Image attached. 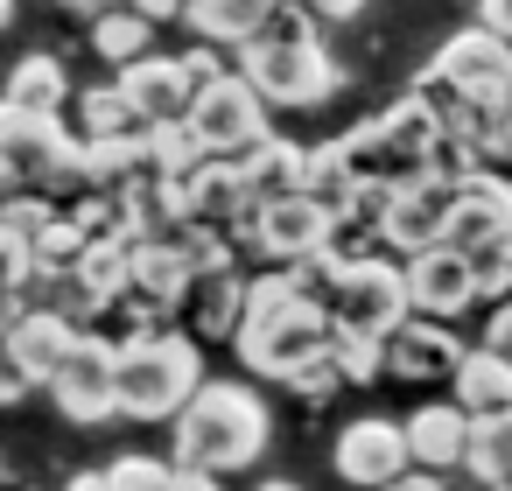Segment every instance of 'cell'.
<instances>
[{
  "mask_svg": "<svg viewBox=\"0 0 512 491\" xmlns=\"http://www.w3.org/2000/svg\"><path fill=\"white\" fill-rule=\"evenodd\" d=\"M330 344V309L288 281V267L246 281V316H239V351L260 379H288L302 358Z\"/></svg>",
  "mask_w": 512,
  "mask_h": 491,
  "instance_id": "6da1fadb",
  "label": "cell"
},
{
  "mask_svg": "<svg viewBox=\"0 0 512 491\" xmlns=\"http://www.w3.org/2000/svg\"><path fill=\"white\" fill-rule=\"evenodd\" d=\"M169 421H176V463L211 470V477L246 470L267 449V407L253 386H232V379H204Z\"/></svg>",
  "mask_w": 512,
  "mask_h": 491,
  "instance_id": "7a4b0ae2",
  "label": "cell"
},
{
  "mask_svg": "<svg viewBox=\"0 0 512 491\" xmlns=\"http://www.w3.org/2000/svg\"><path fill=\"white\" fill-rule=\"evenodd\" d=\"M197 386H204V358H197L190 337L148 330V337L120 344V358H113V407L134 414V421H162V414H176Z\"/></svg>",
  "mask_w": 512,
  "mask_h": 491,
  "instance_id": "3957f363",
  "label": "cell"
},
{
  "mask_svg": "<svg viewBox=\"0 0 512 491\" xmlns=\"http://www.w3.org/2000/svg\"><path fill=\"white\" fill-rule=\"evenodd\" d=\"M239 71L267 106H323L337 92V64L323 57L316 29H253L239 43Z\"/></svg>",
  "mask_w": 512,
  "mask_h": 491,
  "instance_id": "277c9868",
  "label": "cell"
},
{
  "mask_svg": "<svg viewBox=\"0 0 512 491\" xmlns=\"http://www.w3.org/2000/svg\"><path fill=\"white\" fill-rule=\"evenodd\" d=\"M0 169L15 183H36V190H92V169H85V134L71 141L57 113H29V106H8L0 99Z\"/></svg>",
  "mask_w": 512,
  "mask_h": 491,
  "instance_id": "5b68a950",
  "label": "cell"
},
{
  "mask_svg": "<svg viewBox=\"0 0 512 491\" xmlns=\"http://www.w3.org/2000/svg\"><path fill=\"white\" fill-rule=\"evenodd\" d=\"M330 330H344V337H386L400 316H414V302H407V267H393V260H372V253H351L344 267H337V288H330Z\"/></svg>",
  "mask_w": 512,
  "mask_h": 491,
  "instance_id": "8992f818",
  "label": "cell"
},
{
  "mask_svg": "<svg viewBox=\"0 0 512 491\" xmlns=\"http://www.w3.org/2000/svg\"><path fill=\"white\" fill-rule=\"evenodd\" d=\"M183 120L197 127V141H204L211 162H239L246 148L267 141V99L246 85V71H225V78L197 85V99H190Z\"/></svg>",
  "mask_w": 512,
  "mask_h": 491,
  "instance_id": "52a82bcc",
  "label": "cell"
},
{
  "mask_svg": "<svg viewBox=\"0 0 512 491\" xmlns=\"http://www.w3.org/2000/svg\"><path fill=\"white\" fill-rule=\"evenodd\" d=\"M428 78H442L456 99H470V106H505V92H512V43L498 36V29H456L442 50H435V64H428Z\"/></svg>",
  "mask_w": 512,
  "mask_h": 491,
  "instance_id": "ba28073f",
  "label": "cell"
},
{
  "mask_svg": "<svg viewBox=\"0 0 512 491\" xmlns=\"http://www.w3.org/2000/svg\"><path fill=\"white\" fill-rule=\"evenodd\" d=\"M113 358H120L113 337L78 330V344H71L64 365L50 372V393H57V407H64L71 421H106V414H120V407H113Z\"/></svg>",
  "mask_w": 512,
  "mask_h": 491,
  "instance_id": "9c48e42d",
  "label": "cell"
},
{
  "mask_svg": "<svg viewBox=\"0 0 512 491\" xmlns=\"http://www.w3.org/2000/svg\"><path fill=\"white\" fill-rule=\"evenodd\" d=\"M449 190H456V183H442L435 169L400 176L393 197H386V211H379V239H386L393 253H421V246H435V239L449 232Z\"/></svg>",
  "mask_w": 512,
  "mask_h": 491,
  "instance_id": "30bf717a",
  "label": "cell"
},
{
  "mask_svg": "<svg viewBox=\"0 0 512 491\" xmlns=\"http://www.w3.org/2000/svg\"><path fill=\"white\" fill-rule=\"evenodd\" d=\"M407 302H414V316H442V323H456L470 302H484L477 274H470V253L449 246V239L407 253Z\"/></svg>",
  "mask_w": 512,
  "mask_h": 491,
  "instance_id": "8fae6325",
  "label": "cell"
},
{
  "mask_svg": "<svg viewBox=\"0 0 512 491\" xmlns=\"http://www.w3.org/2000/svg\"><path fill=\"white\" fill-rule=\"evenodd\" d=\"M330 225H337V211H330L323 197H309V190H288V197H267V204H260L253 246H260L274 267H288V260H302V253L330 246Z\"/></svg>",
  "mask_w": 512,
  "mask_h": 491,
  "instance_id": "7c38bea8",
  "label": "cell"
},
{
  "mask_svg": "<svg viewBox=\"0 0 512 491\" xmlns=\"http://www.w3.org/2000/svg\"><path fill=\"white\" fill-rule=\"evenodd\" d=\"M379 358H386V372H400V379H442V372H456L463 337H456V323H442V316H400V323L379 337Z\"/></svg>",
  "mask_w": 512,
  "mask_h": 491,
  "instance_id": "4fadbf2b",
  "label": "cell"
},
{
  "mask_svg": "<svg viewBox=\"0 0 512 491\" xmlns=\"http://www.w3.org/2000/svg\"><path fill=\"white\" fill-rule=\"evenodd\" d=\"M407 470V428L386 421V414H365L337 435V477L358 484V491H379L386 477Z\"/></svg>",
  "mask_w": 512,
  "mask_h": 491,
  "instance_id": "5bb4252c",
  "label": "cell"
},
{
  "mask_svg": "<svg viewBox=\"0 0 512 491\" xmlns=\"http://www.w3.org/2000/svg\"><path fill=\"white\" fill-rule=\"evenodd\" d=\"M512 232V183L505 176H491V169H477V176H463L456 190H449V246H491V239H505Z\"/></svg>",
  "mask_w": 512,
  "mask_h": 491,
  "instance_id": "9a60e30c",
  "label": "cell"
},
{
  "mask_svg": "<svg viewBox=\"0 0 512 491\" xmlns=\"http://www.w3.org/2000/svg\"><path fill=\"white\" fill-rule=\"evenodd\" d=\"M8 358L36 379V386H50V372L64 365V351L78 344V323L71 316H57V309H43V302H22L15 316H8Z\"/></svg>",
  "mask_w": 512,
  "mask_h": 491,
  "instance_id": "2e32d148",
  "label": "cell"
},
{
  "mask_svg": "<svg viewBox=\"0 0 512 491\" xmlns=\"http://www.w3.org/2000/svg\"><path fill=\"white\" fill-rule=\"evenodd\" d=\"M120 92L134 99V113L155 127V120H183L190 113V99H197V85H190V71H183V57H134V64H120Z\"/></svg>",
  "mask_w": 512,
  "mask_h": 491,
  "instance_id": "e0dca14e",
  "label": "cell"
},
{
  "mask_svg": "<svg viewBox=\"0 0 512 491\" xmlns=\"http://www.w3.org/2000/svg\"><path fill=\"white\" fill-rule=\"evenodd\" d=\"M127 295H141L155 309H169V302L190 295V253H183L176 232H141L134 239V281H127Z\"/></svg>",
  "mask_w": 512,
  "mask_h": 491,
  "instance_id": "ac0fdd59",
  "label": "cell"
},
{
  "mask_svg": "<svg viewBox=\"0 0 512 491\" xmlns=\"http://www.w3.org/2000/svg\"><path fill=\"white\" fill-rule=\"evenodd\" d=\"M400 428H407V463H421V470H456V463H463L470 414H463L456 400H428V407H414Z\"/></svg>",
  "mask_w": 512,
  "mask_h": 491,
  "instance_id": "d6986e66",
  "label": "cell"
},
{
  "mask_svg": "<svg viewBox=\"0 0 512 491\" xmlns=\"http://www.w3.org/2000/svg\"><path fill=\"white\" fill-rule=\"evenodd\" d=\"M456 407L463 414H512V365L491 351V344H463V358H456Z\"/></svg>",
  "mask_w": 512,
  "mask_h": 491,
  "instance_id": "ffe728a7",
  "label": "cell"
},
{
  "mask_svg": "<svg viewBox=\"0 0 512 491\" xmlns=\"http://www.w3.org/2000/svg\"><path fill=\"white\" fill-rule=\"evenodd\" d=\"M190 316H197V337H239V316H246V281L232 267H211V274H190Z\"/></svg>",
  "mask_w": 512,
  "mask_h": 491,
  "instance_id": "44dd1931",
  "label": "cell"
},
{
  "mask_svg": "<svg viewBox=\"0 0 512 491\" xmlns=\"http://www.w3.org/2000/svg\"><path fill=\"white\" fill-rule=\"evenodd\" d=\"M302 155L309 148H295V141H260V148H246L239 155V183H246V197L253 204H267V197H288V190H302Z\"/></svg>",
  "mask_w": 512,
  "mask_h": 491,
  "instance_id": "7402d4cb",
  "label": "cell"
},
{
  "mask_svg": "<svg viewBox=\"0 0 512 491\" xmlns=\"http://www.w3.org/2000/svg\"><path fill=\"white\" fill-rule=\"evenodd\" d=\"M274 8H281V0H183L190 29H197L204 43H225V50H239Z\"/></svg>",
  "mask_w": 512,
  "mask_h": 491,
  "instance_id": "603a6c76",
  "label": "cell"
},
{
  "mask_svg": "<svg viewBox=\"0 0 512 491\" xmlns=\"http://www.w3.org/2000/svg\"><path fill=\"white\" fill-rule=\"evenodd\" d=\"M92 50H99L106 64H134V57L155 50V22L134 15L127 0H120V8H92Z\"/></svg>",
  "mask_w": 512,
  "mask_h": 491,
  "instance_id": "cb8c5ba5",
  "label": "cell"
},
{
  "mask_svg": "<svg viewBox=\"0 0 512 491\" xmlns=\"http://www.w3.org/2000/svg\"><path fill=\"white\" fill-rule=\"evenodd\" d=\"M8 106H29V113H64V99H71V71L57 64V57H22L15 71H8V92H0Z\"/></svg>",
  "mask_w": 512,
  "mask_h": 491,
  "instance_id": "d4e9b609",
  "label": "cell"
},
{
  "mask_svg": "<svg viewBox=\"0 0 512 491\" xmlns=\"http://www.w3.org/2000/svg\"><path fill=\"white\" fill-rule=\"evenodd\" d=\"M463 470H470V477H484V491L512 477V414H470Z\"/></svg>",
  "mask_w": 512,
  "mask_h": 491,
  "instance_id": "484cf974",
  "label": "cell"
},
{
  "mask_svg": "<svg viewBox=\"0 0 512 491\" xmlns=\"http://www.w3.org/2000/svg\"><path fill=\"white\" fill-rule=\"evenodd\" d=\"M78 120H85V141H113V134H141V127H148L120 85H92V92L78 99Z\"/></svg>",
  "mask_w": 512,
  "mask_h": 491,
  "instance_id": "4316f807",
  "label": "cell"
},
{
  "mask_svg": "<svg viewBox=\"0 0 512 491\" xmlns=\"http://www.w3.org/2000/svg\"><path fill=\"white\" fill-rule=\"evenodd\" d=\"M351 183H358V169H351L344 141H323V148H309V155H302V190H309V197H323L330 211L351 197Z\"/></svg>",
  "mask_w": 512,
  "mask_h": 491,
  "instance_id": "83f0119b",
  "label": "cell"
},
{
  "mask_svg": "<svg viewBox=\"0 0 512 491\" xmlns=\"http://www.w3.org/2000/svg\"><path fill=\"white\" fill-rule=\"evenodd\" d=\"M85 239H92V232H85L78 218H50V225H43V232L29 239V267H36V274H57V267H78V253H85Z\"/></svg>",
  "mask_w": 512,
  "mask_h": 491,
  "instance_id": "f1b7e54d",
  "label": "cell"
},
{
  "mask_svg": "<svg viewBox=\"0 0 512 491\" xmlns=\"http://www.w3.org/2000/svg\"><path fill=\"white\" fill-rule=\"evenodd\" d=\"M29 274H36V267H29V239L0 225V302L22 295V288H29Z\"/></svg>",
  "mask_w": 512,
  "mask_h": 491,
  "instance_id": "f546056e",
  "label": "cell"
},
{
  "mask_svg": "<svg viewBox=\"0 0 512 491\" xmlns=\"http://www.w3.org/2000/svg\"><path fill=\"white\" fill-rule=\"evenodd\" d=\"M50 218H57V204H43V197H8V204H0V225L22 232V239H36Z\"/></svg>",
  "mask_w": 512,
  "mask_h": 491,
  "instance_id": "4dcf8cb0",
  "label": "cell"
},
{
  "mask_svg": "<svg viewBox=\"0 0 512 491\" xmlns=\"http://www.w3.org/2000/svg\"><path fill=\"white\" fill-rule=\"evenodd\" d=\"M162 470H169V463H155V456H120V463H106L113 491H155V484H162Z\"/></svg>",
  "mask_w": 512,
  "mask_h": 491,
  "instance_id": "1f68e13d",
  "label": "cell"
},
{
  "mask_svg": "<svg viewBox=\"0 0 512 491\" xmlns=\"http://www.w3.org/2000/svg\"><path fill=\"white\" fill-rule=\"evenodd\" d=\"M484 344L512 365V295H498V309H491V323H484Z\"/></svg>",
  "mask_w": 512,
  "mask_h": 491,
  "instance_id": "d6a6232c",
  "label": "cell"
},
{
  "mask_svg": "<svg viewBox=\"0 0 512 491\" xmlns=\"http://www.w3.org/2000/svg\"><path fill=\"white\" fill-rule=\"evenodd\" d=\"M155 491H218V477H211V470H190V463H169Z\"/></svg>",
  "mask_w": 512,
  "mask_h": 491,
  "instance_id": "836d02e7",
  "label": "cell"
},
{
  "mask_svg": "<svg viewBox=\"0 0 512 491\" xmlns=\"http://www.w3.org/2000/svg\"><path fill=\"white\" fill-rule=\"evenodd\" d=\"M183 71H190V85H211V78H225V64H218V43L190 50V57H183Z\"/></svg>",
  "mask_w": 512,
  "mask_h": 491,
  "instance_id": "e575fe53",
  "label": "cell"
},
{
  "mask_svg": "<svg viewBox=\"0 0 512 491\" xmlns=\"http://www.w3.org/2000/svg\"><path fill=\"white\" fill-rule=\"evenodd\" d=\"M379 491H449V484H442L435 470H421V463H407V470H400V477H386Z\"/></svg>",
  "mask_w": 512,
  "mask_h": 491,
  "instance_id": "d590c367",
  "label": "cell"
},
{
  "mask_svg": "<svg viewBox=\"0 0 512 491\" xmlns=\"http://www.w3.org/2000/svg\"><path fill=\"white\" fill-rule=\"evenodd\" d=\"M477 22H484V29H498V36L512 43V0H477Z\"/></svg>",
  "mask_w": 512,
  "mask_h": 491,
  "instance_id": "8d00e7d4",
  "label": "cell"
},
{
  "mask_svg": "<svg viewBox=\"0 0 512 491\" xmlns=\"http://www.w3.org/2000/svg\"><path fill=\"white\" fill-rule=\"evenodd\" d=\"M302 8H309V15H323V22H351L365 0H302Z\"/></svg>",
  "mask_w": 512,
  "mask_h": 491,
  "instance_id": "74e56055",
  "label": "cell"
},
{
  "mask_svg": "<svg viewBox=\"0 0 512 491\" xmlns=\"http://www.w3.org/2000/svg\"><path fill=\"white\" fill-rule=\"evenodd\" d=\"M134 15H148V22H176L183 15V0H127Z\"/></svg>",
  "mask_w": 512,
  "mask_h": 491,
  "instance_id": "f35d334b",
  "label": "cell"
},
{
  "mask_svg": "<svg viewBox=\"0 0 512 491\" xmlns=\"http://www.w3.org/2000/svg\"><path fill=\"white\" fill-rule=\"evenodd\" d=\"M64 491H113V477H106V470H78Z\"/></svg>",
  "mask_w": 512,
  "mask_h": 491,
  "instance_id": "ab89813d",
  "label": "cell"
},
{
  "mask_svg": "<svg viewBox=\"0 0 512 491\" xmlns=\"http://www.w3.org/2000/svg\"><path fill=\"white\" fill-rule=\"evenodd\" d=\"M498 120H505V141H512V92H505V106H498Z\"/></svg>",
  "mask_w": 512,
  "mask_h": 491,
  "instance_id": "60d3db41",
  "label": "cell"
},
{
  "mask_svg": "<svg viewBox=\"0 0 512 491\" xmlns=\"http://www.w3.org/2000/svg\"><path fill=\"white\" fill-rule=\"evenodd\" d=\"M498 246H505V281H512V232H505V239H498Z\"/></svg>",
  "mask_w": 512,
  "mask_h": 491,
  "instance_id": "b9f144b4",
  "label": "cell"
},
{
  "mask_svg": "<svg viewBox=\"0 0 512 491\" xmlns=\"http://www.w3.org/2000/svg\"><path fill=\"white\" fill-rule=\"evenodd\" d=\"M8 190H15V176H8V169H0V197H8Z\"/></svg>",
  "mask_w": 512,
  "mask_h": 491,
  "instance_id": "7bdbcfd3",
  "label": "cell"
},
{
  "mask_svg": "<svg viewBox=\"0 0 512 491\" xmlns=\"http://www.w3.org/2000/svg\"><path fill=\"white\" fill-rule=\"evenodd\" d=\"M260 491H295V484H281V477H274V484H260Z\"/></svg>",
  "mask_w": 512,
  "mask_h": 491,
  "instance_id": "ee69618b",
  "label": "cell"
},
{
  "mask_svg": "<svg viewBox=\"0 0 512 491\" xmlns=\"http://www.w3.org/2000/svg\"><path fill=\"white\" fill-rule=\"evenodd\" d=\"M8 15H15V0H0V22H8Z\"/></svg>",
  "mask_w": 512,
  "mask_h": 491,
  "instance_id": "f6af8a7d",
  "label": "cell"
},
{
  "mask_svg": "<svg viewBox=\"0 0 512 491\" xmlns=\"http://www.w3.org/2000/svg\"><path fill=\"white\" fill-rule=\"evenodd\" d=\"M491 491H512V477H505V484H491Z\"/></svg>",
  "mask_w": 512,
  "mask_h": 491,
  "instance_id": "bcb514c9",
  "label": "cell"
},
{
  "mask_svg": "<svg viewBox=\"0 0 512 491\" xmlns=\"http://www.w3.org/2000/svg\"><path fill=\"white\" fill-rule=\"evenodd\" d=\"M78 8H99V0H78Z\"/></svg>",
  "mask_w": 512,
  "mask_h": 491,
  "instance_id": "7dc6e473",
  "label": "cell"
}]
</instances>
